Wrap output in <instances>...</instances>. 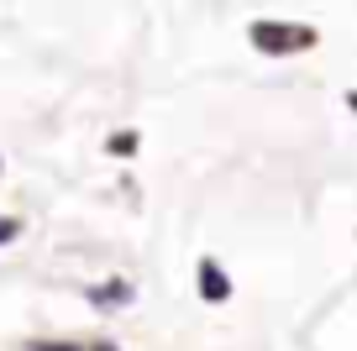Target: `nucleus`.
Wrapping results in <instances>:
<instances>
[{
  "label": "nucleus",
  "instance_id": "nucleus-4",
  "mask_svg": "<svg viewBox=\"0 0 357 351\" xmlns=\"http://www.w3.org/2000/svg\"><path fill=\"white\" fill-rule=\"evenodd\" d=\"M111 153H137V132H116L111 136Z\"/></svg>",
  "mask_w": 357,
  "mask_h": 351
},
{
  "label": "nucleus",
  "instance_id": "nucleus-6",
  "mask_svg": "<svg viewBox=\"0 0 357 351\" xmlns=\"http://www.w3.org/2000/svg\"><path fill=\"white\" fill-rule=\"evenodd\" d=\"M347 105H352V110H357V89H352V95H347Z\"/></svg>",
  "mask_w": 357,
  "mask_h": 351
},
{
  "label": "nucleus",
  "instance_id": "nucleus-3",
  "mask_svg": "<svg viewBox=\"0 0 357 351\" xmlns=\"http://www.w3.org/2000/svg\"><path fill=\"white\" fill-rule=\"evenodd\" d=\"M132 299V288L126 283H105V288H95V304H126Z\"/></svg>",
  "mask_w": 357,
  "mask_h": 351
},
{
  "label": "nucleus",
  "instance_id": "nucleus-7",
  "mask_svg": "<svg viewBox=\"0 0 357 351\" xmlns=\"http://www.w3.org/2000/svg\"><path fill=\"white\" fill-rule=\"evenodd\" d=\"M95 351H116V346H95Z\"/></svg>",
  "mask_w": 357,
  "mask_h": 351
},
{
  "label": "nucleus",
  "instance_id": "nucleus-5",
  "mask_svg": "<svg viewBox=\"0 0 357 351\" xmlns=\"http://www.w3.org/2000/svg\"><path fill=\"white\" fill-rule=\"evenodd\" d=\"M16 231H22V220H16V215H0V247L16 242Z\"/></svg>",
  "mask_w": 357,
  "mask_h": 351
},
{
  "label": "nucleus",
  "instance_id": "nucleus-2",
  "mask_svg": "<svg viewBox=\"0 0 357 351\" xmlns=\"http://www.w3.org/2000/svg\"><path fill=\"white\" fill-rule=\"evenodd\" d=\"M200 299H211V304H221V299H231V283H226V273L205 257L200 263Z\"/></svg>",
  "mask_w": 357,
  "mask_h": 351
},
{
  "label": "nucleus",
  "instance_id": "nucleus-1",
  "mask_svg": "<svg viewBox=\"0 0 357 351\" xmlns=\"http://www.w3.org/2000/svg\"><path fill=\"white\" fill-rule=\"evenodd\" d=\"M247 42L268 58H289V53H310L321 37H315V26H300V22H252Z\"/></svg>",
  "mask_w": 357,
  "mask_h": 351
}]
</instances>
